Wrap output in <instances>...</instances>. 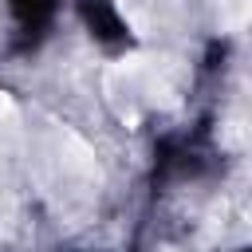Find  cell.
Listing matches in <instances>:
<instances>
[{
    "mask_svg": "<svg viewBox=\"0 0 252 252\" xmlns=\"http://www.w3.org/2000/svg\"><path fill=\"white\" fill-rule=\"evenodd\" d=\"M12 114H16V102H12V94L0 91V118H12Z\"/></svg>",
    "mask_w": 252,
    "mask_h": 252,
    "instance_id": "6da1fadb",
    "label": "cell"
}]
</instances>
